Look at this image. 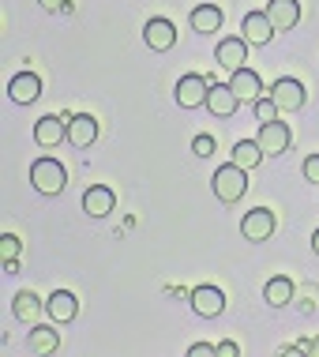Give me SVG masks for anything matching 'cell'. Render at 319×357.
I'll list each match as a JSON object with an SVG mask.
<instances>
[{
	"label": "cell",
	"instance_id": "obj_18",
	"mask_svg": "<svg viewBox=\"0 0 319 357\" xmlns=\"http://www.w3.org/2000/svg\"><path fill=\"white\" fill-rule=\"evenodd\" d=\"M68 139H72L75 147H91V143L98 139V121H94L91 113H79V117H68Z\"/></svg>",
	"mask_w": 319,
	"mask_h": 357
},
{
	"label": "cell",
	"instance_id": "obj_13",
	"mask_svg": "<svg viewBox=\"0 0 319 357\" xmlns=\"http://www.w3.org/2000/svg\"><path fill=\"white\" fill-rule=\"evenodd\" d=\"M45 312H49L56 324H72L75 316H79V301H75V294H68V289H53L49 301H45Z\"/></svg>",
	"mask_w": 319,
	"mask_h": 357
},
{
	"label": "cell",
	"instance_id": "obj_26",
	"mask_svg": "<svg viewBox=\"0 0 319 357\" xmlns=\"http://www.w3.org/2000/svg\"><path fill=\"white\" fill-rule=\"evenodd\" d=\"M192 151H196L199 158H210V154H215V136H196L192 139Z\"/></svg>",
	"mask_w": 319,
	"mask_h": 357
},
{
	"label": "cell",
	"instance_id": "obj_7",
	"mask_svg": "<svg viewBox=\"0 0 319 357\" xmlns=\"http://www.w3.org/2000/svg\"><path fill=\"white\" fill-rule=\"evenodd\" d=\"M259 147H263V154H286V147H289V128L282 121H267V124H259Z\"/></svg>",
	"mask_w": 319,
	"mask_h": 357
},
{
	"label": "cell",
	"instance_id": "obj_15",
	"mask_svg": "<svg viewBox=\"0 0 319 357\" xmlns=\"http://www.w3.org/2000/svg\"><path fill=\"white\" fill-rule=\"evenodd\" d=\"M8 94H12V102H19V105H31V102H38V94H42V79H38L34 72H19V75H12V83H8Z\"/></svg>",
	"mask_w": 319,
	"mask_h": 357
},
{
	"label": "cell",
	"instance_id": "obj_12",
	"mask_svg": "<svg viewBox=\"0 0 319 357\" xmlns=\"http://www.w3.org/2000/svg\"><path fill=\"white\" fill-rule=\"evenodd\" d=\"M267 19L274 31H289V26L301 23V4L297 0H270L267 4Z\"/></svg>",
	"mask_w": 319,
	"mask_h": 357
},
{
	"label": "cell",
	"instance_id": "obj_14",
	"mask_svg": "<svg viewBox=\"0 0 319 357\" xmlns=\"http://www.w3.org/2000/svg\"><path fill=\"white\" fill-rule=\"evenodd\" d=\"M117 207V196H113V188H105V185H91L83 192V211L91 218H102V215H109V211Z\"/></svg>",
	"mask_w": 319,
	"mask_h": 357
},
{
	"label": "cell",
	"instance_id": "obj_21",
	"mask_svg": "<svg viewBox=\"0 0 319 357\" xmlns=\"http://www.w3.org/2000/svg\"><path fill=\"white\" fill-rule=\"evenodd\" d=\"M233 162L240 169H256L259 162H263V147H259V139H240L233 147Z\"/></svg>",
	"mask_w": 319,
	"mask_h": 357
},
{
	"label": "cell",
	"instance_id": "obj_32",
	"mask_svg": "<svg viewBox=\"0 0 319 357\" xmlns=\"http://www.w3.org/2000/svg\"><path fill=\"white\" fill-rule=\"evenodd\" d=\"M312 248H316V256H319V229L312 234Z\"/></svg>",
	"mask_w": 319,
	"mask_h": 357
},
{
	"label": "cell",
	"instance_id": "obj_19",
	"mask_svg": "<svg viewBox=\"0 0 319 357\" xmlns=\"http://www.w3.org/2000/svg\"><path fill=\"white\" fill-rule=\"evenodd\" d=\"M263 301H267L270 308H282V305H289V301H293V282H289L286 275L270 278V282L263 286Z\"/></svg>",
	"mask_w": 319,
	"mask_h": 357
},
{
	"label": "cell",
	"instance_id": "obj_31",
	"mask_svg": "<svg viewBox=\"0 0 319 357\" xmlns=\"http://www.w3.org/2000/svg\"><path fill=\"white\" fill-rule=\"evenodd\" d=\"M308 354H316V357H319V339H316V342H308Z\"/></svg>",
	"mask_w": 319,
	"mask_h": 357
},
{
	"label": "cell",
	"instance_id": "obj_25",
	"mask_svg": "<svg viewBox=\"0 0 319 357\" xmlns=\"http://www.w3.org/2000/svg\"><path fill=\"white\" fill-rule=\"evenodd\" d=\"M256 117L263 121V124H267V121H278V105H274V98H259V102H256Z\"/></svg>",
	"mask_w": 319,
	"mask_h": 357
},
{
	"label": "cell",
	"instance_id": "obj_16",
	"mask_svg": "<svg viewBox=\"0 0 319 357\" xmlns=\"http://www.w3.org/2000/svg\"><path fill=\"white\" fill-rule=\"evenodd\" d=\"M229 86H233V94L240 102H259V94H263V83H259V75L252 68L229 72Z\"/></svg>",
	"mask_w": 319,
	"mask_h": 357
},
{
	"label": "cell",
	"instance_id": "obj_30",
	"mask_svg": "<svg viewBox=\"0 0 319 357\" xmlns=\"http://www.w3.org/2000/svg\"><path fill=\"white\" fill-rule=\"evenodd\" d=\"M42 8H45V12H61L64 0H42Z\"/></svg>",
	"mask_w": 319,
	"mask_h": 357
},
{
	"label": "cell",
	"instance_id": "obj_28",
	"mask_svg": "<svg viewBox=\"0 0 319 357\" xmlns=\"http://www.w3.org/2000/svg\"><path fill=\"white\" fill-rule=\"evenodd\" d=\"M215 354V346L210 342H196V346H188V357H210Z\"/></svg>",
	"mask_w": 319,
	"mask_h": 357
},
{
	"label": "cell",
	"instance_id": "obj_4",
	"mask_svg": "<svg viewBox=\"0 0 319 357\" xmlns=\"http://www.w3.org/2000/svg\"><path fill=\"white\" fill-rule=\"evenodd\" d=\"M207 94H210V83L196 72L177 83V105L180 109H199V105H207Z\"/></svg>",
	"mask_w": 319,
	"mask_h": 357
},
{
	"label": "cell",
	"instance_id": "obj_2",
	"mask_svg": "<svg viewBox=\"0 0 319 357\" xmlns=\"http://www.w3.org/2000/svg\"><path fill=\"white\" fill-rule=\"evenodd\" d=\"M210 188H215V196L221 199V204H237V199L248 192V169H240L237 162L218 166L215 181H210Z\"/></svg>",
	"mask_w": 319,
	"mask_h": 357
},
{
	"label": "cell",
	"instance_id": "obj_11",
	"mask_svg": "<svg viewBox=\"0 0 319 357\" xmlns=\"http://www.w3.org/2000/svg\"><path fill=\"white\" fill-rule=\"evenodd\" d=\"M61 139H68V117H42L34 124V143L38 147H56Z\"/></svg>",
	"mask_w": 319,
	"mask_h": 357
},
{
	"label": "cell",
	"instance_id": "obj_24",
	"mask_svg": "<svg viewBox=\"0 0 319 357\" xmlns=\"http://www.w3.org/2000/svg\"><path fill=\"white\" fill-rule=\"evenodd\" d=\"M0 256H4V264H12V259L19 256V237H15V234H4V237H0Z\"/></svg>",
	"mask_w": 319,
	"mask_h": 357
},
{
	"label": "cell",
	"instance_id": "obj_22",
	"mask_svg": "<svg viewBox=\"0 0 319 357\" xmlns=\"http://www.w3.org/2000/svg\"><path fill=\"white\" fill-rule=\"evenodd\" d=\"M61 346V335L53 327H31V354H53Z\"/></svg>",
	"mask_w": 319,
	"mask_h": 357
},
{
	"label": "cell",
	"instance_id": "obj_17",
	"mask_svg": "<svg viewBox=\"0 0 319 357\" xmlns=\"http://www.w3.org/2000/svg\"><path fill=\"white\" fill-rule=\"evenodd\" d=\"M240 31H244V42L248 45H267L270 34H274V26H270L267 12H248L244 23H240Z\"/></svg>",
	"mask_w": 319,
	"mask_h": 357
},
{
	"label": "cell",
	"instance_id": "obj_23",
	"mask_svg": "<svg viewBox=\"0 0 319 357\" xmlns=\"http://www.w3.org/2000/svg\"><path fill=\"white\" fill-rule=\"evenodd\" d=\"M38 308H42V305H38V297L31 294V289H23V294H15V305H12V312H15V320H19V324H31L34 316H38Z\"/></svg>",
	"mask_w": 319,
	"mask_h": 357
},
{
	"label": "cell",
	"instance_id": "obj_10",
	"mask_svg": "<svg viewBox=\"0 0 319 357\" xmlns=\"http://www.w3.org/2000/svg\"><path fill=\"white\" fill-rule=\"evenodd\" d=\"M240 98L233 94V86L229 83H210V94H207V109L215 113V117H233L237 113Z\"/></svg>",
	"mask_w": 319,
	"mask_h": 357
},
{
	"label": "cell",
	"instance_id": "obj_6",
	"mask_svg": "<svg viewBox=\"0 0 319 357\" xmlns=\"http://www.w3.org/2000/svg\"><path fill=\"white\" fill-rule=\"evenodd\" d=\"M192 308L199 316H207V320H215V316H221V308H226V294L218 286H196L192 289Z\"/></svg>",
	"mask_w": 319,
	"mask_h": 357
},
{
	"label": "cell",
	"instance_id": "obj_27",
	"mask_svg": "<svg viewBox=\"0 0 319 357\" xmlns=\"http://www.w3.org/2000/svg\"><path fill=\"white\" fill-rule=\"evenodd\" d=\"M304 181L319 185V154H308V158H304Z\"/></svg>",
	"mask_w": 319,
	"mask_h": 357
},
{
	"label": "cell",
	"instance_id": "obj_8",
	"mask_svg": "<svg viewBox=\"0 0 319 357\" xmlns=\"http://www.w3.org/2000/svg\"><path fill=\"white\" fill-rule=\"evenodd\" d=\"M215 61H218L226 72L244 68V61H248V42H244V38H226V42H218Z\"/></svg>",
	"mask_w": 319,
	"mask_h": 357
},
{
	"label": "cell",
	"instance_id": "obj_20",
	"mask_svg": "<svg viewBox=\"0 0 319 357\" xmlns=\"http://www.w3.org/2000/svg\"><path fill=\"white\" fill-rule=\"evenodd\" d=\"M218 26H221V8H215V4H199L196 12H192V31L215 34Z\"/></svg>",
	"mask_w": 319,
	"mask_h": 357
},
{
	"label": "cell",
	"instance_id": "obj_5",
	"mask_svg": "<svg viewBox=\"0 0 319 357\" xmlns=\"http://www.w3.org/2000/svg\"><path fill=\"white\" fill-rule=\"evenodd\" d=\"M270 98H274V105L278 109H286V113H297L304 105V86L297 83V79H278L274 86H270Z\"/></svg>",
	"mask_w": 319,
	"mask_h": 357
},
{
	"label": "cell",
	"instance_id": "obj_1",
	"mask_svg": "<svg viewBox=\"0 0 319 357\" xmlns=\"http://www.w3.org/2000/svg\"><path fill=\"white\" fill-rule=\"evenodd\" d=\"M31 185L42 192V196H61L68 185V169L56 158H34L31 166Z\"/></svg>",
	"mask_w": 319,
	"mask_h": 357
},
{
	"label": "cell",
	"instance_id": "obj_3",
	"mask_svg": "<svg viewBox=\"0 0 319 357\" xmlns=\"http://www.w3.org/2000/svg\"><path fill=\"white\" fill-rule=\"evenodd\" d=\"M143 42H147L154 53H169L173 45H177V26H173L169 19L154 15V19H147V26H143Z\"/></svg>",
	"mask_w": 319,
	"mask_h": 357
},
{
	"label": "cell",
	"instance_id": "obj_9",
	"mask_svg": "<svg viewBox=\"0 0 319 357\" xmlns=\"http://www.w3.org/2000/svg\"><path fill=\"white\" fill-rule=\"evenodd\" d=\"M240 234H244L248 241H267L270 234H274V215H270L267 207L248 211L244 222H240Z\"/></svg>",
	"mask_w": 319,
	"mask_h": 357
},
{
	"label": "cell",
	"instance_id": "obj_29",
	"mask_svg": "<svg viewBox=\"0 0 319 357\" xmlns=\"http://www.w3.org/2000/svg\"><path fill=\"white\" fill-rule=\"evenodd\" d=\"M215 354H218V357H237V354H240V346H237V342H218V346H215Z\"/></svg>",
	"mask_w": 319,
	"mask_h": 357
}]
</instances>
